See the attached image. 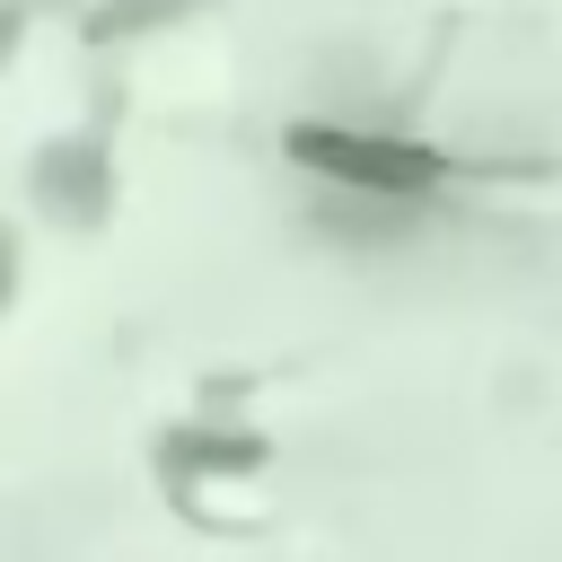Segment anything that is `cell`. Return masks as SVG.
Instances as JSON below:
<instances>
[{"instance_id": "6da1fadb", "label": "cell", "mask_w": 562, "mask_h": 562, "mask_svg": "<svg viewBox=\"0 0 562 562\" xmlns=\"http://www.w3.org/2000/svg\"><path fill=\"white\" fill-rule=\"evenodd\" d=\"M0 263H9V246H0Z\"/></svg>"}]
</instances>
